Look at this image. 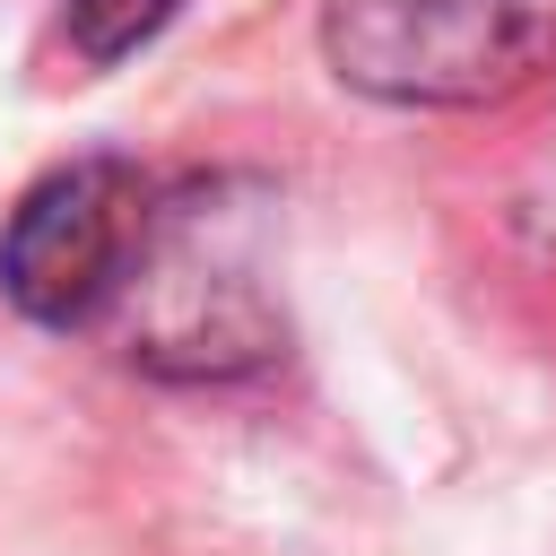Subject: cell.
<instances>
[{"mask_svg": "<svg viewBox=\"0 0 556 556\" xmlns=\"http://www.w3.org/2000/svg\"><path fill=\"white\" fill-rule=\"evenodd\" d=\"M321 61L408 113L504 104L556 70V0H330Z\"/></svg>", "mask_w": 556, "mask_h": 556, "instance_id": "obj_1", "label": "cell"}, {"mask_svg": "<svg viewBox=\"0 0 556 556\" xmlns=\"http://www.w3.org/2000/svg\"><path fill=\"white\" fill-rule=\"evenodd\" d=\"M139 235H148V182L122 156H78V165L43 174L9 208V226H0V295L26 321L70 330L130 278Z\"/></svg>", "mask_w": 556, "mask_h": 556, "instance_id": "obj_2", "label": "cell"}, {"mask_svg": "<svg viewBox=\"0 0 556 556\" xmlns=\"http://www.w3.org/2000/svg\"><path fill=\"white\" fill-rule=\"evenodd\" d=\"M182 0H70V17H61V35H70V52L78 61H130L148 35H165V17H174Z\"/></svg>", "mask_w": 556, "mask_h": 556, "instance_id": "obj_3", "label": "cell"}]
</instances>
